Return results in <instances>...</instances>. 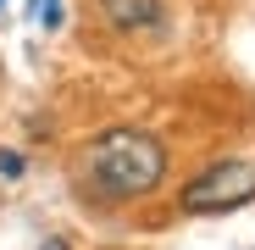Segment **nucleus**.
Instances as JSON below:
<instances>
[{
	"label": "nucleus",
	"mask_w": 255,
	"mask_h": 250,
	"mask_svg": "<svg viewBox=\"0 0 255 250\" xmlns=\"http://www.w3.org/2000/svg\"><path fill=\"white\" fill-rule=\"evenodd\" d=\"M166 178V145L150 128H106L83 145V184L95 200H144Z\"/></svg>",
	"instance_id": "obj_1"
},
{
	"label": "nucleus",
	"mask_w": 255,
	"mask_h": 250,
	"mask_svg": "<svg viewBox=\"0 0 255 250\" xmlns=\"http://www.w3.org/2000/svg\"><path fill=\"white\" fill-rule=\"evenodd\" d=\"M255 200V161H211L183 184L178 206L189 217H222Z\"/></svg>",
	"instance_id": "obj_2"
},
{
	"label": "nucleus",
	"mask_w": 255,
	"mask_h": 250,
	"mask_svg": "<svg viewBox=\"0 0 255 250\" xmlns=\"http://www.w3.org/2000/svg\"><path fill=\"white\" fill-rule=\"evenodd\" d=\"M100 11L117 33H150L161 28V0H100Z\"/></svg>",
	"instance_id": "obj_3"
},
{
	"label": "nucleus",
	"mask_w": 255,
	"mask_h": 250,
	"mask_svg": "<svg viewBox=\"0 0 255 250\" xmlns=\"http://www.w3.org/2000/svg\"><path fill=\"white\" fill-rule=\"evenodd\" d=\"M33 17L39 28H61V0H33Z\"/></svg>",
	"instance_id": "obj_4"
},
{
	"label": "nucleus",
	"mask_w": 255,
	"mask_h": 250,
	"mask_svg": "<svg viewBox=\"0 0 255 250\" xmlns=\"http://www.w3.org/2000/svg\"><path fill=\"white\" fill-rule=\"evenodd\" d=\"M0 178H22V156L17 150H0Z\"/></svg>",
	"instance_id": "obj_5"
},
{
	"label": "nucleus",
	"mask_w": 255,
	"mask_h": 250,
	"mask_svg": "<svg viewBox=\"0 0 255 250\" xmlns=\"http://www.w3.org/2000/svg\"><path fill=\"white\" fill-rule=\"evenodd\" d=\"M39 250H67V239H45V245H39Z\"/></svg>",
	"instance_id": "obj_6"
},
{
	"label": "nucleus",
	"mask_w": 255,
	"mask_h": 250,
	"mask_svg": "<svg viewBox=\"0 0 255 250\" xmlns=\"http://www.w3.org/2000/svg\"><path fill=\"white\" fill-rule=\"evenodd\" d=\"M0 6H6V0H0Z\"/></svg>",
	"instance_id": "obj_7"
}]
</instances>
